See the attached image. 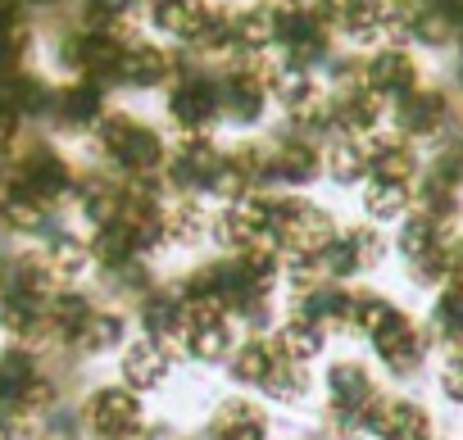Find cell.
<instances>
[{
    "label": "cell",
    "mask_w": 463,
    "mask_h": 440,
    "mask_svg": "<svg viewBox=\"0 0 463 440\" xmlns=\"http://www.w3.org/2000/svg\"><path fill=\"white\" fill-rule=\"evenodd\" d=\"M91 132H96V150H100L105 168H114L123 182L159 177L164 164H168V141H164V132L150 127V123H141V118L128 114V109H105Z\"/></svg>",
    "instance_id": "1"
},
{
    "label": "cell",
    "mask_w": 463,
    "mask_h": 440,
    "mask_svg": "<svg viewBox=\"0 0 463 440\" xmlns=\"http://www.w3.org/2000/svg\"><path fill=\"white\" fill-rule=\"evenodd\" d=\"M273 241L287 259H318L336 241V218L305 195H273Z\"/></svg>",
    "instance_id": "2"
},
{
    "label": "cell",
    "mask_w": 463,
    "mask_h": 440,
    "mask_svg": "<svg viewBox=\"0 0 463 440\" xmlns=\"http://www.w3.org/2000/svg\"><path fill=\"white\" fill-rule=\"evenodd\" d=\"M218 159H222V150L209 132H177L168 145V164H164L173 195H204Z\"/></svg>",
    "instance_id": "3"
},
{
    "label": "cell",
    "mask_w": 463,
    "mask_h": 440,
    "mask_svg": "<svg viewBox=\"0 0 463 440\" xmlns=\"http://www.w3.org/2000/svg\"><path fill=\"white\" fill-rule=\"evenodd\" d=\"M327 399H332V422L341 431H359L368 408H373V399H377V386H373L364 363L341 359V363L327 368Z\"/></svg>",
    "instance_id": "4"
},
{
    "label": "cell",
    "mask_w": 463,
    "mask_h": 440,
    "mask_svg": "<svg viewBox=\"0 0 463 440\" xmlns=\"http://www.w3.org/2000/svg\"><path fill=\"white\" fill-rule=\"evenodd\" d=\"M168 123L177 132H209L218 123V82L200 69H186L168 87Z\"/></svg>",
    "instance_id": "5"
},
{
    "label": "cell",
    "mask_w": 463,
    "mask_h": 440,
    "mask_svg": "<svg viewBox=\"0 0 463 440\" xmlns=\"http://www.w3.org/2000/svg\"><path fill=\"white\" fill-rule=\"evenodd\" d=\"M82 422L96 440H123L128 431H141L146 426V408L137 399V390L128 386H100L91 390L87 408H82Z\"/></svg>",
    "instance_id": "6"
},
{
    "label": "cell",
    "mask_w": 463,
    "mask_h": 440,
    "mask_svg": "<svg viewBox=\"0 0 463 440\" xmlns=\"http://www.w3.org/2000/svg\"><path fill=\"white\" fill-rule=\"evenodd\" d=\"M182 78V64L173 51L155 46V42H132L118 60V73H114V87H132V91H155V87H173Z\"/></svg>",
    "instance_id": "7"
},
{
    "label": "cell",
    "mask_w": 463,
    "mask_h": 440,
    "mask_svg": "<svg viewBox=\"0 0 463 440\" xmlns=\"http://www.w3.org/2000/svg\"><path fill=\"white\" fill-rule=\"evenodd\" d=\"M364 87L386 100V105H400L418 91V64L404 46H377L368 60H364Z\"/></svg>",
    "instance_id": "8"
},
{
    "label": "cell",
    "mask_w": 463,
    "mask_h": 440,
    "mask_svg": "<svg viewBox=\"0 0 463 440\" xmlns=\"http://www.w3.org/2000/svg\"><path fill=\"white\" fill-rule=\"evenodd\" d=\"M323 177V150L305 136V132H291V136H278L269 145V182L278 186H309Z\"/></svg>",
    "instance_id": "9"
},
{
    "label": "cell",
    "mask_w": 463,
    "mask_h": 440,
    "mask_svg": "<svg viewBox=\"0 0 463 440\" xmlns=\"http://www.w3.org/2000/svg\"><path fill=\"white\" fill-rule=\"evenodd\" d=\"M364 426L377 435V440H431V417L422 404L413 399H400V395H377Z\"/></svg>",
    "instance_id": "10"
},
{
    "label": "cell",
    "mask_w": 463,
    "mask_h": 440,
    "mask_svg": "<svg viewBox=\"0 0 463 440\" xmlns=\"http://www.w3.org/2000/svg\"><path fill=\"white\" fill-rule=\"evenodd\" d=\"M55 218V200H46L42 191L5 177V186H0V223H5L14 237H37L51 228Z\"/></svg>",
    "instance_id": "11"
},
{
    "label": "cell",
    "mask_w": 463,
    "mask_h": 440,
    "mask_svg": "<svg viewBox=\"0 0 463 440\" xmlns=\"http://www.w3.org/2000/svg\"><path fill=\"white\" fill-rule=\"evenodd\" d=\"M373 350H377V359L391 368V372H413L418 363H422V354H427V336H422V327L409 318V314H391V323L373 336Z\"/></svg>",
    "instance_id": "12"
},
{
    "label": "cell",
    "mask_w": 463,
    "mask_h": 440,
    "mask_svg": "<svg viewBox=\"0 0 463 440\" xmlns=\"http://www.w3.org/2000/svg\"><path fill=\"white\" fill-rule=\"evenodd\" d=\"M105 114V91L100 82H69L55 87V105H51V123H60L64 132H91Z\"/></svg>",
    "instance_id": "13"
},
{
    "label": "cell",
    "mask_w": 463,
    "mask_h": 440,
    "mask_svg": "<svg viewBox=\"0 0 463 440\" xmlns=\"http://www.w3.org/2000/svg\"><path fill=\"white\" fill-rule=\"evenodd\" d=\"M395 123H400L404 141H409V136H440V132L449 127V100H445V91L418 87L409 100L395 105Z\"/></svg>",
    "instance_id": "14"
},
{
    "label": "cell",
    "mask_w": 463,
    "mask_h": 440,
    "mask_svg": "<svg viewBox=\"0 0 463 440\" xmlns=\"http://www.w3.org/2000/svg\"><path fill=\"white\" fill-rule=\"evenodd\" d=\"M213 228V218L209 209L200 204V195H168L164 200V246H200Z\"/></svg>",
    "instance_id": "15"
},
{
    "label": "cell",
    "mask_w": 463,
    "mask_h": 440,
    "mask_svg": "<svg viewBox=\"0 0 463 440\" xmlns=\"http://www.w3.org/2000/svg\"><path fill=\"white\" fill-rule=\"evenodd\" d=\"M269 413L255 399H222L209 422V440H264Z\"/></svg>",
    "instance_id": "16"
},
{
    "label": "cell",
    "mask_w": 463,
    "mask_h": 440,
    "mask_svg": "<svg viewBox=\"0 0 463 440\" xmlns=\"http://www.w3.org/2000/svg\"><path fill=\"white\" fill-rule=\"evenodd\" d=\"M364 145H368V182L409 186L418 177V154L404 136H382V141H364Z\"/></svg>",
    "instance_id": "17"
},
{
    "label": "cell",
    "mask_w": 463,
    "mask_h": 440,
    "mask_svg": "<svg viewBox=\"0 0 463 440\" xmlns=\"http://www.w3.org/2000/svg\"><path fill=\"white\" fill-rule=\"evenodd\" d=\"M42 259H46V268H51V277L64 286V282H78L96 259H91V241L87 237H78V232H46V246H42Z\"/></svg>",
    "instance_id": "18"
},
{
    "label": "cell",
    "mask_w": 463,
    "mask_h": 440,
    "mask_svg": "<svg viewBox=\"0 0 463 440\" xmlns=\"http://www.w3.org/2000/svg\"><path fill=\"white\" fill-rule=\"evenodd\" d=\"M168 368H173V354L159 341H150V336H141V341H132L123 350V381H128V390H155V386H164Z\"/></svg>",
    "instance_id": "19"
},
{
    "label": "cell",
    "mask_w": 463,
    "mask_h": 440,
    "mask_svg": "<svg viewBox=\"0 0 463 440\" xmlns=\"http://www.w3.org/2000/svg\"><path fill=\"white\" fill-rule=\"evenodd\" d=\"M323 341H327V332H323L318 323H309L305 314H291V318L278 327L273 350H278V359L309 363V359H318V354H323Z\"/></svg>",
    "instance_id": "20"
},
{
    "label": "cell",
    "mask_w": 463,
    "mask_h": 440,
    "mask_svg": "<svg viewBox=\"0 0 463 440\" xmlns=\"http://www.w3.org/2000/svg\"><path fill=\"white\" fill-rule=\"evenodd\" d=\"M209 14V0H150V23L177 42H191Z\"/></svg>",
    "instance_id": "21"
},
{
    "label": "cell",
    "mask_w": 463,
    "mask_h": 440,
    "mask_svg": "<svg viewBox=\"0 0 463 440\" xmlns=\"http://www.w3.org/2000/svg\"><path fill=\"white\" fill-rule=\"evenodd\" d=\"M123 336H128V318L118 309H91V318L82 323V332L73 336V345L82 354H109V350L123 345Z\"/></svg>",
    "instance_id": "22"
},
{
    "label": "cell",
    "mask_w": 463,
    "mask_h": 440,
    "mask_svg": "<svg viewBox=\"0 0 463 440\" xmlns=\"http://www.w3.org/2000/svg\"><path fill=\"white\" fill-rule=\"evenodd\" d=\"M323 173L341 186L368 177V145L354 141V136H332V145L323 150Z\"/></svg>",
    "instance_id": "23"
},
{
    "label": "cell",
    "mask_w": 463,
    "mask_h": 440,
    "mask_svg": "<svg viewBox=\"0 0 463 440\" xmlns=\"http://www.w3.org/2000/svg\"><path fill=\"white\" fill-rule=\"evenodd\" d=\"M273 363H278V350L264 336H250V341H241L237 350H232V377H237L241 386H264Z\"/></svg>",
    "instance_id": "24"
},
{
    "label": "cell",
    "mask_w": 463,
    "mask_h": 440,
    "mask_svg": "<svg viewBox=\"0 0 463 440\" xmlns=\"http://www.w3.org/2000/svg\"><path fill=\"white\" fill-rule=\"evenodd\" d=\"M391 314H395V304H391L386 295H377V291H354V295H350V309H345V327L373 341V336L391 323Z\"/></svg>",
    "instance_id": "25"
},
{
    "label": "cell",
    "mask_w": 463,
    "mask_h": 440,
    "mask_svg": "<svg viewBox=\"0 0 463 440\" xmlns=\"http://www.w3.org/2000/svg\"><path fill=\"white\" fill-rule=\"evenodd\" d=\"M449 237H445V228H436L431 218H422V213H409L404 223H400V237H395V246H400V255L413 264V259H422V255H431V250H440Z\"/></svg>",
    "instance_id": "26"
},
{
    "label": "cell",
    "mask_w": 463,
    "mask_h": 440,
    "mask_svg": "<svg viewBox=\"0 0 463 440\" xmlns=\"http://www.w3.org/2000/svg\"><path fill=\"white\" fill-rule=\"evenodd\" d=\"M336 241L345 246V255H350L354 273L377 268V264H382V255H386V241H382V232H377L373 223H359V228H350V232H336Z\"/></svg>",
    "instance_id": "27"
},
{
    "label": "cell",
    "mask_w": 463,
    "mask_h": 440,
    "mask_svg": "<svg viewBox=\"0 0 463 440\" xmlns=\"http://www.w3.org/2000/svg\"><path fill=\"white\" fill-rule=\"evenodd\" d=\"M264 395L278 399V404H300L309 395V368L305 363H291V359H278L269 381H264Z\"/></svg>",
    "instance_id": "28"
},
{
    "label": "cell",
    "mask_w": 463,
    "mask_h": 440,
    "mask_svg": "<svg viewBox=\"0 0 463 440\" xmlns=\"http://www.w3.org/2000/svg\"><path fill=\"white\" fill-rule=\"evenodd\" d=\"M409 204H413V191L400 182H368V191H364V209L377 223H391V218L409 213Z\"/></svg>",
    "instance_id": "29"
},
{
    "label": "cell",
    "mask_w": 463,
    "mask_h": 440,
    "mask_svg": "<svg viewBox=\"0 0 463 440\" xmlns=\"http://www.w3.org/2000/svg\"><path fill=\"white\" fill-rule=\"evenodd\" d=\"M436 327L445 332V341L463 345V273L445 282V291L436 300Z\"/></svg>",
    "instance_id": "30"
},
{
    "label": "cell",
    "mask_w": 463,
    "mask_h": 440,
    "mask_svg": "<svg viewBox=\"0 0 463 440\" xmlns=\"http://www.w3.org/2000/svg\"><path fill=\"white\" fill-rule=\"evenodd\" d=\"M413 37H418L422 46H445V42L454 37V14L440 10V5H422V14H418V23H413Z\"/></svg>",
    "instance_id": "31"
},
{
    "label": "cell",
    "mask_w": 463,
    "mask_h": 440,
    "mask_svg": "<svg viewBox=\"0 0 463 440\" xmlns=\"http://www.w3.org/2000/svg\"><path fill=\"white\" fill-rule=\"evenodd\" d=\"M440 390H445V399L463 404V350H454V354L445 359V368H440Z\"/></svg>",
    "instance_id": "32"
},
{
    "label": "cell",
    "mask_w": 463,
    "mask_h": 440,
    "mask_svg": "<svg viewBox=\"0 0 463 440\" xmlns=\"http://www.w3.org/2000/svg\"><path fill=\"white\" fill-rule=\"evenodd\" d=\"M42 440H78V426L69 417H51L46 431H42Z\"/></svg>",
    "instance_id": "33"
},
{
    "label": "cell",
    "mask_w": 463,
    "mask_h": 440,
    "mask_svg": "<svg viewBox=\"0 0 463 440\" xmlns=\"http://www.w3.org/2000/svg\"><path fill=\"white\" fill-rule=\"evenodd\" d=\"M0 291H5V286H0Z\"/></svg>",
    "instance_id": "34"
}]
</instances>
